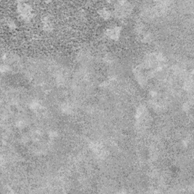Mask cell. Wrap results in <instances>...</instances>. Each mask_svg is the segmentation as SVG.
<instances>
[{"label": "cell", "mask_w": 194, "mask_h": 194, "mask_svg": "<svg viewBox=\"0 0 194 194\" xmlns=\"http://www.w3.org/2000/svg\"><path fill=\"white\" fill-rule=\"evenodd\" d=\"M108 36L112 39H115L116 38L119 37V34H120V28L118 27H114L108 30Z\"/></svg>", "instance_id": "2"}, {"label": "cell", "mask_w": 194, "mask_h": 194, "mask_svg": "<svg viewBox=\"0 0 194 194\" xmlns=\"http://www.w3.org/2000/svg\"><path fill=\"white\" fill-rule=\"evenodd\" d=\"M18 11L24 18H30L31 17V8L25 3H21L18 5Z\"/></svg>", "instance_id": "1"}, {"label": "cell", "mask_w": 194, "mask_h": 194, "mask_svg": "<svg viewBox=\"0 0 194 194\" xmlns=\"http://www.w3.org/2000/svg\"><path fill=\"white\" fill-rule=\"evenodd\" d=\"M100 13L102 14V16L104 18H108L110 16V12H108V11L106 9H102L100 12Z\"/></svg>", "instance_id": "3"}]
</instances>
